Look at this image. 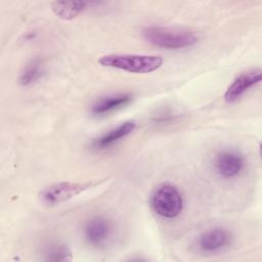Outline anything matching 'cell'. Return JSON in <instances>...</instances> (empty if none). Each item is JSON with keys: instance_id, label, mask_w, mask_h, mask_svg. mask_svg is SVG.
<instances>
[{"instance_id": "obj_3", "label": "cell", "mask_w": 262, "mask_h": 262, "mask_svg": "<svg viewBox=\"0 0 262 262\" xmlns=\"http://www.w3.org/2000/svg\"><path fill=\"white\" fill-rule=\"evenodd\" d=\"M149 204L157 215L166 219H173L182 212L183 196L177 186L163 182L151 190Z\"/></svg>"}, {"instance_id": "obj_7", "label": "cell", "mask_w": 262, "mask_h": 262, "mask_svg": "<svg viewBox=\"0 0 262 262\" xmlns=\"http://www.w3.org/2000/svg\"><path fill=\"white\" fill-rule=\"evenodd\" d=\"M261 69L253 68L239 73L224 92V100L228 103L237 101L246 92L261 81Z\"/></svg>"}, {"instance_id": "obj_1", "label": "cell", "mask_w": 262, "mask_h": 262, "mask_svg": "<svg viewBox=\"0 0 262 262\" xmlns=\"http://www.w3.org/2000/svg\"><path fill=\"white\" fill-rule=\"evenodd\" d=\"M143 39L149 44L165 49H183L193 46L198 40V35L187 29L168 28L149 26L142 32Z\"/></svg>"}, {"instance_id": "obj_4", "label": "cell", "mask_w": 262, "mask_h": 262, "mask_svg": "<svg viewBox=\"0 0 262 262\" xmlns=\"http://www.w3.org/2000/svg\"><path fill=\"white\" fill-rule=\"evenodd\" d=\"M93 185L94 183L92 182H56L43 187L40 190L39 196L44 204L48 206H55L73 199Z\"/></svg>"}, {"instance_id": "obj_2", "label": "cell", "mask_w": 262, "mask_h": 262, "mask_svg": "<svg viewBox=\"0 0 262 262\" xmlns=\"http://www.w3.org/2000/svg\"><path fill=\"white\" fill-rule=\"evenodd\" d=\"M98 62L100 66L108 69L134 74H147L160 69L163 64V58L159 55L111 53L101 56Z\"/></svg>"}, {"instance_id": "obj_12", "label": "cell", "mask_w": 262, "mask_h": 262, "mask_svg": "<svg viewBox=\"0 0 262 262\" xmlns=\"http://www.w3.org/2000/svg\"><path fill=\"white\" fill-rule=\"evenodd\" d=\"M44 72H45V69H44L43 61L39 58H35L25 66V68L23 69L19 75L18 82L23 86L33 85L42 78V76L44 75Z\"/></svg>"}, {"instance_id": "obj_10", "label": "cell", "mask_w": 262, "mask_h": 262, "mask_svg": "<svg viewBox=\"0 0 262 262\" xmlns=\"http://www.w3.org/2000/svg\"><path fill=\"white\" fill-rule=\"evenodd\" d=\"M136 128V123L134 121H126L117 127L108 130L104 134H102L100 137L96 138L92 145L93 147L97 149H104L108 146H112L116 142L120 141L121 139L127 137L129 134H131L134 129Z\"/></svg>"}, {"instance_id": "obj_5", "label": "cell", "mask_w": 262, "mask_h": 262, "mask_svg": "<svg viewBox=\"0 0 262 262\" xmlns=\"http://www.w3.org/2000/svg\"><path fill=\"white\" fill-rule=\"evenodd\" d=\"M213 167L219 177L233 179L243 173L246 167V160L244 155L235 149H223L216 154L213 160Z\"/></svg>"}, {"instance_id": "obj_6", "label": "cell", "mask_w": 262, "mask_h": 262, "mask_svg": "<svg viewBox=\"0 0 262 262\" xmlns=\"http://www.w3.org/2000/svg\"><path fill=\"white\" fill-rule=\"evenodd\" d=\"M113 223L105 217L95 216L84 225L83 234L88 245L94 248L104 247L113 235Z\"/></svg>"}, {"instance_id": "obj_8", "label": "cell", "mask_w": 262, "mask_h": 262, "mask_svg": "<svg viewBox=\"0 0 262 262\" xmlns=\"http://www.w3.org/2000/svg\"><path fill=\"white\" fill-rule=\"evenodd\" d=\"M231 235L223 227H213L203 231L198 238L199 249L205 253H215L230 244Z\"/></svg>"}, {"instance_id": "obj_9", "label": "cell", "mask_w": 262, "mask_h": 262, "mask_svg": "<svg viewBox=\"0 0 262 262\" xmlns=\"http://www.w3.org/2000/svg\"><path fill=\"white\" fill-rule=\"evenodd\" d=\"M133 95L131 93H116L97 99L91 106V114L96 117L107 115L129 104Z\"/></svg>"}, {"instance_id": "obj_11", "label": "cell", "mask_w": 262, "mask_h": 262, "mask_svg": "<svg viewBox=\"0 0 262 262\" xmlns=\"http://www.w3.org/2000/svg\"><path fill=\"white\" fill-rule=\"evenodd\" d=\"M88 5L84 1H54L51 3V10L57 17L70 20L83 13Z\"/></svg>"}, {"instance_id": "obj_13", "label": "cell", "mask_w": 262, "mask_h": 262, "mask_svg": "<svg viewBox=\"0 0 262 262\" xmlns=\"http://www.w3.org/2000/svg\"><path fill=\"white\" fill-rule=\"evenodd\" d=\"M46 261H71L72 253L64 245L50 246L45 252Z\"/></svg>"}]
</instances>
